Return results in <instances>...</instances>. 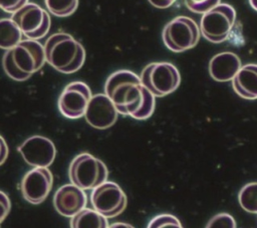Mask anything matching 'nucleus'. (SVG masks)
Wrapping results in <instances>:
<instances>
[{"mask_svg": "<svg viewBox=\"0 0 257 228\" xmlns=\"http://www.w3.org/2000/svg\"><path fill=\"white\" fill-rule=\"evenodd\" d=\"M22 32L12 19L3 18L0 21V46L2 49H12L22 41Z\"/></svg>", "mask_w": 257, "mask_h": 228, "instance_id": "nucleus-18", "label": "nucleus"}, {"mask_svg": "<svg viewBox=\"0 0 257 228\" xmlns=\"http://www.w3.org/2000/svg\"><path fill=\"white\" fill-rule=\"evenodd\" d=\"M11 19L19 27L22 34L30 40L43 38L50 28L48 13L35 3H27L13 13Z\"/></svg>", "mask_w": 257, "mask_h": 228, "instance_id": "nucleus-8", "label": "nucleus"}, {"mask_svg": "<svg viewBox=\"0 0 257 228\" xmlns=\"http://www.w3.org/2000/svg\"><path fill=\"white\" fill-rule=\"evenodd\" d=\"M235 20V9L229 4L220 3L203 14L200 23L201 34L211 42H223L228 38Z\"/></svg>", "mask_w": 257, "mask_h": 228, "instance_id": "nucleus-7", "label": "nucleus"}, {"mask_svg": "<svg viewBox=\"0 0 257 228\" xmlns=\"http://www.w3.org/2000/svg\"><path fill=\"white\" fill-rule=\"evenodd\" d=\"M68 174L71 184L82 190H88L104 183L108 171L101 160L89 153H81L72 159Z\"/></svg>", "mask_w": 257, "mask_h": 228, "instance_id": "nucleus-4", "label": "nucleus"}, {"mask_svg": "<svg viewBox=\"0 0 257 228\" xmlns=\"http://www.w3.org/2000/svg\"><path fill=\"white\" fill-rule=\"evenodd\" d=\"M249 3L251 5V7L257 11V0H249Z\"/></svg>", "mask_w": 257, "mask_h": 228, "instance_id": "nucleus-29", "label": "nucleus"}, {"mask_svg": "<svg viewBox=\"0 0 257 228\" xmlns=\"http://www.w3.org/2000/svg\"><path fill=\"white\" fill-rule=\"evenodd\" d=\"M91 91L87 84L74 81L65 86L58 98V109L68 119H77L84 116L91 99Z\"/></svg>", "mask_w": 257, "mask_h": 228, "instance_id": "nucleus-10", "label": "nucleus"}, {"mask_svg": "<svg viewBox=\"0 0 257 228\" xmlns=\"http://www.w3.org/2000/svg\"><path fill=\"white\" fill-rule=\"evenodd\" d=\"M142 84L156 97L173 93L180 85L181 76L177 67L169 62L148 64L141 73Z\"/></svg>", "mask_w": 257, "mask_h": 228, "instance_id": "nucleus-5", "label": "nucleus"}, {"mask_svg": "<svg viewBox=\"0 0 257 228\" xmlns=\"http://www.w3.org/2000/svg\"><path fill=\"white\" fill-rule=\"evenodd\" d=\"M189 10L194 13L205 14L215 6L220 4V0H185Z\"/></svg>", "mask_w": 257, "mask_h": 228, "instance_id": "nucleus-23", "label": "nucleus"}, {"mask_svg": "<svg viewBox=\"0 0 257 228\" xmlns=\"http://www.w3.org/2000/svg\"><path fill=\"white\" fill-rule=\"evenodd\" d=\"M206 228H236V221L228 213H219L209 220Z\"/></svg>", "mask_w": 257, "mask_h": 228, "instance_id": "nucleus-22", "label": "nucleus"}, {"mask_svg": "<svg viewBox=\"0 0 257 228\" xmlns=\"http://www.w3.org/2000/svg\"><path fill=\"white\" fill-rule=\"evenodd\" d=\"M87 203L86 194L73 184H66L57 189L53 197L56 211L65 217H73L85 208Z\"/></svg>", "mask_w": 257, "mask_h": 228, "instance_id": "nucleus-14", "label": "nucleus"}, {"mask_svg": "<svg viewBox=\"0 0 257 228\" xmlns=\"http://www.w3.org/2000/svg\"><path fill=\"white\" fill-rule=\"evenodd\" d=\"M234 91L242 98L257 99V64H246L241 67L232 80Z\"/></svg>", "mask_w": 257, "mask_h": 228, "instance_id": "nucleus-16", "label": "nucleus"}, {"mask_svg": "<svg viewBox=\"0 0 257 228\" xmlns=\"http://www.w3.org/2000/svg\"><path fill=\"white\" fill-rule=\"evenodd\" d=\"M53 176L49 169L36 167L23 176L21 192L23 198L30 204L42 203L51 191Z\"/></svg>", "mask_w": 257, "mask_h": 228, "instance_id": "nucleus-12", "label": "nucleus"}, {"mask_svg": "<svg viewBox=\"0 0 257 228\" xmlns=\"http://www.w3.org/2000/svg\"><path fill=\"white\" fill-rule=\"evenodd\" d=\"M154 7L160 8V9H165L170 6H172L176 0H148Z\"/></svg>", "mask_w": 257, "mask_h": 228, "instance_id": "nucleus-26", "label": "nucleus"}, {"mask_svg": "<svg viewBox=\"0 0 257 228\" xmlns=\"http://www.w3.org/2000/svg\"><path fill=\"white\" fill-rule=\"evenodd\" d=\"M24 161L36 168L49 167L56 156V148L53 142L40 135H34L27 138L17 148Z\"/></svg>", "mask_w": 257, "mask_h": 228, "instance_id": "nucleus-11", "label": "nucleus"}, {"mask_svg": "<svg viewBox=\"0 0 257 228\" xmlns=\"http://www.w3.org/2000/svg\"><path fill=\"white\" fill-rule=\"evenodd\" d=\"M1 195V206H2V216H1V221H3L6 217V215L9 213V210H10V201H9V198L8 196L3 192L1 191L0 193Z\"/></svg>", "mask_w": 257, "mask_h": 228, "instance_id": "nucleus-25", "label": "nucleus"}, {"mask_svg": "<svg viewBox=\"0 0 257 228\" xmlns=\"http://www.w3.org/2000/svg\"><path fill=\"white\" fill-rule=\"evenodd\" d=\"M44 52L46 62L65 74L78 71L85 60L83 46L70 34L63 32L48 37L44 44Z\"/></svg>", "mask_w": 257, "mask_h": 228, "instance_id": "nucleus-3", "label": "nucleus"}, {"mask_svg": "<svg viewBox=\"0 0 257 228\" xmlns=\"http://www.w3.org/2000/svg\"><path fill=\"white\" fill-rule=\"evenodd\" d=\"M118 111L106 94H95L91 97L84 117L86 122L96 129H107L117 119Z\"/></svg>", "mask_w": 257, "mask_h": 228, "instance_id": "nucleus-13", "label": "nucleus"}, {"mask_svg": "<svg viewBox=\"0 0 257 228\" xmlns=\"http://www.w3.org/2000/svg\"><path fill=\"white\" fill-rule=\"evenodd\" d=\"M108 228H135L134 226H132L128 223H124V222H115L112 223L110 226H108Z\"/></svg>", "mask_w": 257, "mask_h": 228, "instance_id": "nucleus-28", "label": "nucleus"}, {"mask_svg": "<svg viewBox=\"0 0 257 228\" xmlns=\"http://www.w3.org/2000/svg\"><path fill=\"white\" fill-rule=\"evenodd\" d=\"M240 206L249 213H257V182L244 185L238 194Z\"/></svg>", "mask_w": 257, "mask_h": 228, "instance_id": "nucleus-19", "label": "nucleus"}, {"mask_svg": "<svg viewBox=\"0 0 257 228\" xmlns=\"http://www.w3.org/2000/svg\"><path fill=\"white\" fill-rule=\"evenodd\" d=\"M90 202L95 211L106 218H114L123 212L127 199L116 183L105 181L92 190Z\"/></svg>", "mask_w": 257, "mask_h": 228, "instance_id": "nucleus-9", "label": "nucleus"}, {"mask_svg": "<svg viewBox=\"0 0 257 228\" xmlns=\"http://www.w3.org/2000/svg\"><path fill=\"white\" fill-rule=\"evenodd\" d=\"M241 67L238 55L233 52H221L210 60L209 73L214 80L226 82L233 80Z\"/></svg>", "mask_w": 257, "mask_h": 228, "instance_id": "nucleus-15", "label": "nucleus"}, {"mask_svg": "<svg viewBox=\"0 0 257 228\" xmlns=\"http://www.w3.org/2000/svg\"><path fill=\"white\" fill-rule=\"evenodd\" d=\"M46 61L44 46L37 40H22L3 56V69L15 81H25L37 72Z\"/></svg>", "mask_w": 257, "mask_h": 228, "instance_id": "nucleus-2", "label": "nucleus"}, {"mask_svg": "<svg viewBox=\"0 0 257 228\" xmlns=\"http://www.w3.org/2000/svg\"><path fill=\"white\" fill-rule=\"evenodd\" d=\"M70 228H108L106 217L94 209L84 208L71 217Z\"/></svg>", "mask_w": 257, "mask_h": 228, "instance_id": "nucleus-17", "label": "nucleus"}, {"mask_svg": "<svg viewBox=\"0 0 257 228\" xmlns=\"http://www.w3.org/2000/svg\"><path fill=\"white\" fill-rule=\"evenodd\" d=\"M147 228H183V226L176 216L160 214L150 221Z\"/></svg>", "mask_w": 257, "mask_h": 228, "instance_id": "nucleus-21", "label": "nucleus"}, {"mask_svg": "<svg viewBox=\"0 0 257 228\" xmlns=\"http://www.w3.org/2000/svg\"><path fill=\"white\" fill-rule=\"evenodd\" d=\"M48 11L58 17L71 15L78 6V0H44Z\"/></svg>", "mask_w": 257, "mask_h": 228, "instance_id": "nucleus-20", "label": "nucleus"}, {"mask_svg": "<svg viewBox=\"0 0 257 228\" xmlns=\"http://www.w3.org/2000/svg\"><path fill=\"white\" fill-rule=\"evenodd\" d=\"M8 156V147L3 137H1V164L4 163L6 157Z\"/></svg>", "mask_w": 257, "mask_h": 228, "instance_id": "nucleus-27", "label": "nucleus"}, {"mask_svg": "<svg viewBox=\"0 0 257 228\" xmlns=\"http://www.w3.org/2000/svg\"><path fill=\"white\" fill-rule=\"evenodd\" d=\"M28 3V0H0L1 8L7 13H15Z\"/></svg>", "mask_w": 257, "mask_h": 228, "instance_id": "nucleus-24", "label": "nucleus"}, {"mask_svg": "<svg viewBox=\"0 0 257 228\" xmlns=\"http://www.w3.org/2000/svg\"><path fill=\"white\" fill-rule=\"evenodd\" d=\"M201 30L190 17L178 16L163 29L162 37L165 45L173 52H183L197 45Z\"/></svg>", "mask_w": 257, "mask_h": 228, "instance_id": "nucleus-6", "label": "nucleus"}, {"mask_svg": "<svg viewBox=\"0 0 257 228\" xmlns=\"http://www.w3.org/2000/svg\"><path fill=\"white\" fill-rule=\"evenodd\" d=\"M104 94L113 102L118 113L137 120L150 118L155 110V95L147 89L136 73L117 70L104 84Z\"/></svg>", "mask_w": 257, "mask_h": 228, "instance_id": "nucleus-1", "label": "nucleus"}]
</instances>
